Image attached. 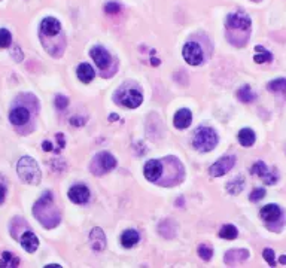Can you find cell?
<instances>
[{
	"label": "cell",
	"mask_w": 286,
	"mask_h": 268,
	"mask_svg": "<svg viewBox=\"0 0 286 268\" xmlns=\"http://www.w3.org/2000/svg\"><path fill=\"white\" fill-rule=\"evenodd\" d=\"M35 218L45 227V228H54L60 224V212L54 207L52 203V194L45 192L38 203L33 207Z\"/></svg>",
	"instance_id": "1"
},
{
	"label": "cell",
	"mask_w": 286,
	"mask_h": 268,
	"mask_svg": "<svg viewBox=\"0 0 286 268\" xmlns=\"http://www.w3.org/2000/svg\"><path fill=\"white\" fill-rule=\"evenodd\" d=\"M17 171H18V176L21 177V181H24L26 184L36 185L41 182V176H42L41 168L38 162L30 156H23L18 161Z\"/></svg>",
	"instance_id": "2"
},
{
	"label": "cell",
	"mask_w": 286,
	"mask_h": 268,
	"mask_svg": "<svg viewBox=\"0 0 286 268\" xmlns=\"http://www.w3.org/2000/svg\"><path fill=\"white\" fill-rule=\"evenodd\" d=\"M193 145L200 152H210L218 145V134L215 133V130L209 127H203L196 133Z\"/></svg>",
	"instance_id": "3"
},
{
	"label": "cell",
	"mask_w": 286,
	"mask_h": 268,
	"mask_svg": "<svg viewBox=\"0 0 286 268\" xmlns=\"http://www.w3.org/2000/svg\"><path fill=\"white\" fill-rule=\"evenodd\" d=\"M117 167V159L112 153L109 152H100L94 156L92 159V165H91V171L97 176H102L111 170H114Z\"/></svg>",
	"instance_id": "4"
},
{
	"label": "cell",
	"mask_w": 286,
	"mask_h": 268,
	"mask_svg": "<svg viewBox=\"0 0 286 268\" xmlns=\"http://www.w3.org/2000/svg\"><path fill=\"white\" fill-rule=\"evenodd\" d=\"M182 54H183L185 61L191 66H199L203 63V51H202L200 45L196 42H188L183 46Z\"/></svg>",
	"instance_id": "5"
},
{
	"label": "cell",
	"mask_w": 286,
	"mask_h": 268,
	"mask_svg": "<svg viewBox=\"0 0 286 268\" xmlns=\"http://www.w3.org/2000/svg\"><path fill=\"white\" fill-rule=\"evenodd\" d=\"M236 164V158L231 156V155H227V156H222L219 158L210 168H209V173L210 176L213 177H219V176H224L225 173H228Z\"/></svg>",
	"instance_id": "6"
},
{
	"label": "cell",
	"mask_w": 286,
	"mask_h": 268,
	"mask_svg": "<svg viewBox=\"0 0 286 268\" xmlns=\"http://www.w3.org/2000/svg\"><path fill=\"white\" fill-rule=\"evenodd\" d=\"M143 102V96L139 89H127V91L121 93L120 96V103L125 108L130 109H136L142 105Z\"/></svg>",
	"instance_id": "7"
},
{
	"label": "cell",
	"mask_w": 286,
	"mask_h": 268,
	"mask_svg": "<svg viewBox=\"0 0 286 268\" xmlns=\"http://www.w3.org/2000/svg\"><path fill=\"white\" fill-rule=\"evenodd\" d=\"M227 27L236 30H249L250 29V18L242 12L230 14L227 17Z\"/></svg>",
	"instance_id": "8"
},
{
	"label": "cell",
	"mask_w": 286,
	"mask_h": 268,
	"mask_svg": "<svg viewBox=\"0 0 286 268\" xmlns=\"http://www.w3.org/2000/svg\"><path fill=\"white\" fill-rule=\"evenodd\" d=\"M91 58L94 60L95 66L99 69H108L111 64V54L103 48V46H94L89 51Z\"/></svg>",
	"instance_id": "9"
},
{
	"label": "cell",
	"mask_w": 286,
	"mask_h": 268,
	"mask_svg": "<svg viewBox=\"0 0 286 268\" xmlns=\"http://www.w3.org/2000/svg\"><path fill=\"white\" fill-rule=\"evenodd\" d=\"M145 177L149 182H157L160 176L163 174V164L158 159H149L145 164Z\"/></svg>",
	"instance_id": "10"
},
{
	"label": "cell",
	"mask_w": 286,
	"mask_h": 268,
	"mask_svg": "<svg viewBox=\"0 0 286 268\" xmlns=\"http://www.w3.org/2000/svg\"><path fill=\"white\" fill-rule=\"evenodd\" d=\"M69 198L75 204H83L89 198V190L85 185H75L69 190Z\"/></svg>",
	"instance_id": "11"
},
{
	"label": "cell",
	"mask_w": 286,
	"mask_h": 268,
	"mask_svg": "<svg viewBox=\"0 0 286 268\" xmlns=\"http://www.w3.org/2000/svg\"><path fill=\"white\" fill-rule=\"evenodd\" d=\"M41 32H42V35H45V36H57L60 32H61V24H60V21L57 20V18H54V17H46L43 21H42V24H41Z\"/></svg>",
	"instance_id": "12"
},
{
	"label": "cell",
	"mask_w": 286,
	"mask_h": 268,
	"mask_svg": "<svg viewBox=\"0 0 286 268\" xmlns=\"http://www.w3.org/2000/svg\"><path fill=\"white\" fill-rule=\"evenodd\" d=\"M89 240H91V244H92V249L94 250H103L106 247V235L103 232L102 228H94L91 231V235H89Z\"/></svg>",
	"instance_id": "13"
},
{
	"label": "cell",
	"mask_w": 286,
	"mask_h": 268,
	"mask_svg": "<svg viewBox=\"0 0 286 268\" xmlns=\"http://www.w3.org/2000/svg\"><path fill=\"white\" fill-rule=\"evenodd\" d=\"M191 121H193V115H191V112H189L188 109H180V111H177L176 115H174V119H173L174 127L179 128V130L188 128L189 124H191Z\"/></svg>",
	"instance_id": "14"
},
{
	"label": "cell",
	"mask_w": 286,
	"mask_h": 268,
	"mask_svg": "<svg viewBox=\"0 0 286 268\" xmlns=\"http://www.w3.org/2000/svg\"><path fill=\"white\" fill-rule=\"evenodd\" d=\"M280 216H282V210L276 204H267L261 210V218L265 222H276Z\"/></svg>",
	"instance_id": "15"
},
{
	"label": "cell",
	"mask_w": 286,
	"mask_h": 268,
	"mask_svg": "<svg viewBox=\"0 0 286 268\" xmlns=\"http://www.w3.org/2000/svg\"><path fill=\"white\" fill-rule=\"evenodd\" d=\"M21 244H23V247H24L29 253H33V252H36L38 247H39V240H38V237H36L35 232L26 231V232L21 235Z\"/></svg>",
	"instance_id": "16"
},
{
	"label": "cell",
	"mask_w": 286,
	"mask_h": 268,
	"mask_svg": "<svg viewBox=\"0 0 286 268\" xmlns=\"http://www.w3.org/2000/svg\"><path fill=\"white\" fill-rule=\"evenodd\" d=\"M30 118V114L26 108H17L11 112L9 119L14 125H24Z\"/></svg>",
	"instance_id": "17"
},
{
	"label": "cell",
	"mask_w": 286,
	"mask_h": 268,
	"mask_svg": "<svg viewBox=\"0 0 286 268\" xmlns=\"http://www.w3.org/2000/svg\"><path fill=\"white\" fill-rule=\"evenodd\" d=\"M76 75H78V77H79L82 82L88 83V82H91V80L94 79L95 72H94V69H92L89 64L82 63V64H79V67H78V70H76Z\"/></svg>",
	"instance_id": "18"
},
{
	"label": "cell",
	"mask_w": 286,
	"mask_h": 268,
	"mask_svg": "<svg viewBox=\"0 0 286 268\" xmlns=\"http://www.w3.org/2000/svg\"><path fill=\"white\" fill-rule=\"evenodd\" d=\"M139 243V232L134 230H127L121 235V244L124 247H133L134 244Z\"/></svg>",
	"instance_id": "19"
},
{
	"label": "cell",
	"mask_w": 286,
	"mask_h": 268,
	"mask_svg": "<svg viewBox=\"0 0 286 268\" xmlns=\"http://www.w3.org/2000/svg\"><path fill=\"white\" fill-rule=\"evenodd\" d=\"M239 142H240V145L245 146V148L252 146V145L255 143V133H253L250 128H243V130H240V133H239Z\"/></svg>",
	"instance_id": "20"
},
{
	"label": "cell",
	"mask_w": 286,
	"mask_h": 268,
	"mask_svg": "<svg viewBox=\"0 0 286 268\" xmlns=\"http://www.w3.org/2000/svg\"><path fill=\"white\" fill-rule=\"evenodd\" d=\"M18 265H20V259L15 255H12L11 252H5L2 255V259H0V267L2 268H12Z\"/></svg>",
	"instance_id": "21"
},
{
	"label": "cell",
	"mask_w": 286,
	"mask_h": 268,
	"mask_svg": "<svg viewBox=\"0 0 286 268\" xmlns=\"http://www.w3.org/2000/svg\"><path fill=\"white\" fill-rule=\"evenodd\" d=\"M267 88L270 89V91H273V93H282V94L286 96V79L285 77L274 79V80H271L267 85Z\"/></svg>",
	"instance_id": "22"
},
{
	"label": "cell",
	"mask_w": 286,
	"mask_h": 268,
	"mask_svg": "<svg viewBox=\"0 0 286 268\" xmlns=\"http://www.w3.org/2000/svg\"><path fill=\"white\" fill-rule=\"evenodd\" d=\"M245 188V181H243V177H236L234 181H231L228 185H227V191L233 195L236 194H240Z\"/></svg>",
	"instance_id": "23"
},
{
	"label": "cell",
	"mask_w": 286,
	"mask_h": 268,
	"mask_svg": "<svg viewBox=\"0 0 286 268\" xmlns=\"http://www.w3.org/2000/svg\"><path fill=\"white\" fill-rule=\"evenodd\" d=\"M237 235H239L237 228H236L234 225H230V224L224 225V227L221 228V231H219V237H221V238H225V240H234Z\"/></svg>",
	"instance_id": "24"
},
{
	"label": "cell",
	"mask_w": 286,
	"mask_h": 268,
	"mask_svg": "<svg viewBox=\"0 0 286 268\" xmlns=\"http://www.w3.org/2000/svg\"><path fill=\"white\" fill-rule=\"evenodd\" d=\"M237 97H239V100L243 102V103H250V102L255 100V94H253V91L250 89V86H247V85L239 89Z\"/></svg>",
	"instance_id": "25"
},
{
	"label": "cell",
	"mask_w": 286,
	"mask_h": 268,
	"mask_svg": "<svg viewBox=\"0 0 286 268\" xmlns=\"http://www.w3.org/2000/svg\"><path fill=\"white\" fill-rule=\"evenodd\" d=\"M255 51H256V54H255V57H253L255 63L261 64V63H268V61H271V58H273L271 52H268V51L264 49L262 46H256Z\"/></svg>",
	"instance_id": "26"
},
{
	"label": "cell",
	"mask_w": 286,
	"mask_h": 268,
	"mask_svg": "<svg viewBox=\"0 0 286 268\" xmlns=\"http://www.w3.org/2000/svg\"><path fill=\"white\" fill-rule=\"evenodd\" d=\"M250 171H252V174H256V176H259V177H262V179L268 174V168H267V165H265L262 161L255 162Z\"/></svg>",
	"instance_id": "27"
},
{
	"label": "cell",
	"mask_w": 286,
	"mask_h": 268,
	"mask_svg": "<svg viewBox=\"0 0 286 268\" xmlns=\"http://www.w3.org/2000/svg\"><path fill=\"white\" fill-rule=\"evenodd\" d=\"M12 42V36L9 30L6 29H0V48H8Z\"/></svg>",
	"instance_id": "28"
},
{
	"label": "cell",
	"mask_w": 286,
	"mask_h": 268,
	"mask_svg": "<svg viewBox=\"0 0 286 268\" xmlns=\"http://www.w3.org/2000/svg\"><path fill=\"white\" fill-rule=\"evenodd\" d=\"M213 255V249L207 244H200L199 246V256L204 261H210Z\"/></svg>",
	"instance_id": "29"
},
{
	"label": "cell",
	"mask_w": 286,
	"mask_h": 268,
	"mask_svg": "<svg viewBox=\"0 0 286 268\" xmlns=\"http://www.w3.org/2000/svg\"><path fill=\"white\" fill-rule=\"evenodd\" d=\"M265 197V190L264 188H256L255 191H252L250 192V195H249V198H250V201H259V200H262Z\"/></svg>",
	"instance_id": "30"
},
{
	"label": "cell",
	"mask_w": 286,
	"mask_h": 268,
	"mask_svg": "<svg viewBox=\"0 0 286 268\" xmlns=\"http://www.w3.org/2000/svg\"><path fill=\"white\" fill-rule=\"evenodd\" d=\"M262 255H264V259L268 262V265H271V267L276 265V258H274V250L273 249H270V247L264 249Z\"/></svg>",
	"instance_id": "31"
},
{
	"label": "cell",
	"mask_w": 286,
	"mask_h": 268,
	"mask_svg": "<svg viewBox=\"0 0 286 268\" xmlns=\"http://www.w3.org/2000/svg\"><path fill=\"white\" fill-rule=\"evenodd\" d=\"M121 11V6L117 2H109L105 5V12L106 14H118Z\"/></svg>",
	"instance_id": "32"
},
{
	"label": "cell",
	"mask_w": 286,
	"mask_h": 268,
	"mask_svg": "<svg viewBox=\"0 0 286 268\" xmlns=\"http://www.w3.org/2000/svg\"><path fill=\"white\" fill-rule=\"evenodd\" d=\"M67 105H69V99L67 97L61 96V94L55 97V108L57 109H66Z\"/></svg>",
	"instance_id": "33"
},
{
	"label": "cell",
	"mask_w": 286,
	"mask_h": 268,
	"mask_svg": "<svg viewBox=\"0 0 286 268\" xmlns=\"http://www.w3.org/2000/svg\"><path fill=\"white\" fill-rule=\"evenodd\" d=\"M5 197H6V184L2 177H0V204L5 201Z\"/></svg>",
	"instance_id": "34"
},
{
	"label": "cell",
	"mask_w": 286,
	"mask_h": 268,
	"mask_svg": "<svg viewBox=\"0 0 286 268\" xmlns=\"http://www.w3.org/2000/svg\"><path fill=\"white\" fill-rule=\"evenodd\" d=\"M42 148H43V151H46V152L52 151V145H51V142H43V143H42Z\"/></svg>",
	"instance_id": "35"
},
{
	"label": "cell",
	"mask_w": 286,
	"mask_h": 268,
	"mask_svg": "<svg viewBox=\"0 0 286 268\" xmlns=\"http://www.w3.org/2000/svg\"><path fill=\"white\" fill-rule=\"evenodd\" d=\"M280 262H282V264H286V256H285V255L280 256Z\"/></svg>",
	"instance_id": "36"
}]
</instances>
